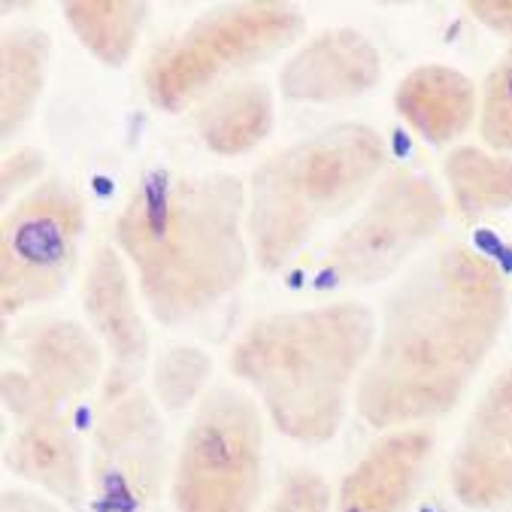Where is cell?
Masks as SVG:
<instances>
[{"label": "cell", "mask_w": 512, "mask_h": 512, "mask_svg": "<svg viewBox=\"0 0 512 512\" xmlns=\"http://www.w3.org/2000/svg\"><path fill=\"white\" fill-rule=\"evenodd\" d=\"M479 131L494 152L512 149V61L497 64L485 79Z\"/></svg>", "instance_id": "7402d4cb"}, {"label": "cell", "mask_w": 512, "mask_h": 512, "mask_svg": "<svg viewBox=\"0 0 512 512\" xmlns=\"http://www.w3.org/2000/svg\"><path fill=\"white\" fill-rule=\"evenodd\" d=\"M303 31V13L291 4H234L200 16L167 40L146 64V97L164 113H182L207 100L216 85L273 52Z\"/></svg>", "instance_id": "5b68a950"}, {"label": "cell", "mask_w": 512, "mask_h": 512, "mask_svg": "<svg viewBox=\"0 0 512 512\" xmlns=\"http://www.w3.org/2000/svg\"><path fill=\"white\" fill-rule=\"evenodd\" d=\"M85 231V207L73 185L49 179L25 191L0 231V303L4 316L58 297L73 276Z\"/></svg>", "instance_id": "52a82bcc"}, {"label": "cell", "mask_w": 512, "mask_h": 512, "mask_svg": "<svg viewBox=\"0 0 512 512\" xmlns=\"http://www.w3.org/2000/svg\"><path fill=\"white\" fill-rule=\"evenodd\" d=\"M379 76V49L361 31L331 28L291 55L279 73V88L300 104H337L370 91Z\"/></svg>", "instance_id": "4fadbf2b"}, {"label": "cell", "mask_w": 512, "mask_h": 512, "mask_svg": "<svg viewBox=\"0 0 512 512\" xmlns=\"http://www.w3.org/2000/svg\"><path fill=\"white\" fill-rule=\"evenodd\" d=\"M385 167V143L367 125H334L255 167L246 234L261 270H282L322 225L358 203Z\"/></svg>", "instance_id": "277c9868"}, {"label": "cell", "mask_w": 512, "mask_h": 512, "mask_svg": "<svg viewBox=\"0 0 512 512\" xmlns=\"http://www.w3.org/2000/svg\"><path fill=\"white\" fill-rule=\"evenodd\" d=\"M443 219L446 203L431 179L391 173L331 246V270L355 285L382 282L437 234Z\"/></svg>", "instance_id": "30bf717a"}, {"label": "cell", "mask_w": 512, "mask_h": 512, "mask_svg": "<svg viewBox=\"0 0 512 512\" xmlns=\"http://www.w3.org/2000/svg\"><path fill=\"white\" fill-rule=\"evenodd\" d=\"M273 128V94L264 82H234L200 100L194 131L200 143L222 158L246 155Z\"/></svg>", "instance_id": "e0dca14e"}, {"label": "cell", "mask_w": 512, "mask_h": 512, "mask_svg": "<svg viewBox=\"0 0 512 512\" xmlns=\"http://www.w3.org/2000/svg\"><path fill=\"white\" fill-rule=\"evenodd\" d=\"M4 464L13 476L43 488L67 506L88 500V464L79 437L64 416L16 425L4 449Z\"/></svg>", "instance_id": "9a60e30c"}, {"label": "cell", "mask_w": 512, "mask_h": 512, "mask_svg": "<svg viewBox=\"0 0 512 512\" xmlns=\"http://www.w3.org/2000/svg\"><path fill=\"white\" fill-rule=\"evenodd\" d=\"M146 4L134 0H73L64 4V19L79 43L107 67H122L146 25Z\"/></svg>", "instance_id": "d6986e66"}, {"label": "cell", "mask_w": 512, "mask_h": 512, "mask_svg": "<svg viewBox=\"0 0 512 512\" xmlns=\"http://www.w3.org/2000/svg\"><path fill=\"white\" fill-rule=\"evenodd\" d=\"M373 346V313L364 303L340 300L252 322L228 367L258 391L279 434L319 446L337 437Z\"/></svg>", "instance_id": "3957f363"}, {"label": "cell", "mask_w": 512, "mask_h": 512, "mask_svg": "<svg viewBox=\"0 0 512 512\" xmlns=\"http://www.w3.org/2000/svg\"><path fill=\"white\" fill-rule=\"evenodd\" d=\"M213 373V361L210 355L197 349V346H173L167 349L158 364H155V400L164 409H179L191 406L203 385H207Z\"/></svg>", "instance_id": "44dd1931"}, {"label": "cell", "mask_w": 512, "mask_h": 512, "mask_svg": "<svg viewBox=\"0 0 512 512\" xmlns=\"http://www.w3.org/2000/svg\"><path fill=\"white\" fill-rule=\"evenodd\" d=\"M434 449L428 431H391L376 440L346 473L337 512H400L413 497L419 476Z\"/></svg>", "instance_id": "5bb4252c"}, {"label": "cell", "mask_w": 512, "mask_h": 512, "mask_svg": "<svg viewBox=\"0 0 512 512\" xmlns=\"http://www.w3.org/2000/svg\"><path fill=\"white\" fill-rule=\"evenodd\" d=\"M82 310L100 346L113 358L104 382V400H116L137 388L149 358V331L137 306V294L122 255L113 246L97 249L82 279Z\"/></svg>", "instance_id": "8fae6325"}, {"label": "cell", "mask_w": 512, "mask_h": 512, "mask_svg": "<svg viewBox=\"0 0 512 512\" xmlns=\"http://www.w3.org/2000/svg\"><path fill=\"white\" fill-rule=\"evenodd\" d=\"M467 10L482 25L500 34H512V0H476V4H467Z\"/></svg>", "instance_id": "d4e9b609"}, {"label": "cell", "mask_w": 512, "mask_h": 512, "mask_svg": "<svg viewBox=\"0 0 512 512\" xmlns=\"http://www.w3.org/2000/svg\"><path fill=\"white\" fill-rule=\"evenodd\" d=\"M4 406L16 425L61 416V409L97 385L104 370L100 343L76 322L34 319L7 346Z\"/></svg>", "instance_id": "9c48e42d"}, {"label": "cell", "mask_w": 512, "mask_h": 512, "mask_svg": "<svg viewBox=\"0 0 512 512\" xmlns=\"http://www.w3.org/2000/svg\"><path fill=\"white\" fill-rule=\"evenodd\" d=\"M264 479V422L240 388L200 400L173 470L176 512H255Z\"/></svg>", "instance_id": "8992f818"}, {"label": "cell", "mask_w": 512, "mask_h": 512, "mask_svg": "<svg viewBox=\"0 0 512 512\" xmlns=\"http://www.w3.org/2000/svg\"><path fill=\"white\" fill-rule=\"evenodd\" d=\"M49 37L37 28H7L0 37V134H19L46 85Z\"/></svg>", "instance_id": "ac0fdd59"}, {"label": "cell", "mask_w": 512, "mask_h": 512, "mask_svg": "<svg viewBox=\"0 0 512 512\" xmlns=\"http://www.w3.org/2000/svg\"><path fill=\"white\" fill-rule=\"evenodd\" d=\"M167 434L158 403L134 388L104 400L94 422L88 497L97 512H146L164 491Z\"/></svg>", "instance_id": "ba28073f"}, {"label": "cell", "mask_w": 512, "mask_h": 512, "mask_svg": "<svg viewBox=\"0 0 512 512\" xmlns=\"http://www.w3.org/2000/svg\"><path fill=\"white\" fill-rule=\"evenodd\" d=\"M264 512H334L328 482L316 470H291Z\"/></svg>", "instance_id": "603a6c76"}, {"label": "cell", "mask_w": 512, "mask_h": 512, "mask_svg": "<svg viewBox=\"0 0 512 512\" xmlns=\"http://www.w3.org/2000/svg\"><path fill=\"white\" fill-rule=\"evenodd\" d=\"M506 322L500 270L467 246L422 261L385 300L382 334L358 379L370 428L394 431L446 416Z\"/></svg>", "instance_id": "6da1fadb"}, {"label": "cell", "mask_w": 512, "mask_h": 512, "mask_svg": "<svg viewBox=\"0 0 512 512\" xmlns=\"http://www.w3.org/2000/svg\"><path fill=\"white\" fill-rule=\"evenodd\" d=\"M0 512H64L58 503L31 494V491H19V488H7L4 491V503H0Z\"/></svg>", "instance_id": "484cf974"}, {"label": "cell", "mask_w": 512, "mask_h": 512, "mask_svg": "<svg viewBox=\"0 0 512 512\" xmlns=\"http://www.w3.org/2000/svg\"><path fill=\"white\" fill-rule=\"evenodd\" d=\"M397 113L431 143H449L464 134L476 116V88L452 67H419L400 79Z\"/></svg>", "instance_id": "2e32d148"}, {"label": "cell", "mask_w": 512, "mask_h": 512, "mask_svg": "<svg viewBox=\"0 0 512 512\" xmlns=\"http://www.w3.org/2000/svg\"><path fill=\"white\" fill-rule=\"evenodd\" d=\"M116 246L161 325H185L249 273L246 188L237 176L146 170L116 222Z\"/></svg>", "instance_id": "7a4b0ae2"}, {"label": "cell", "mask_w": 512, "mask_h": 512, "mask_svg": "<svg viewBox=\"0 0 512 512\" xmlns=\"http://www.w3.org/2000/svg\"><path fill=\"white\" fill-rule=\"evenodd\" d=\"M449 482L467 509L512 503V364L473 409L452 458Z\"/></svg>", "instance_id": "7c38bea8"}, {"label": "cell", "mask_w": 512, "mask_h": 512, "mask_svg": "<svg viewBox=\"0 0 512 512\" xmlns=\"http://www.w3.org/2000/svg\"><path fill=\"white\" fill-rule=\"evenodd\" d=\"M446 182L461 216L476 219L512 203V161L473 146L455 149L446 158Z\"/></svg>", "instance_id": "ffe728a7"}, {"label": "cell", "mask_w": 512, "mask_h": 512, "mask_svg": "<svg viewBox=\"0 0 512 512\" xmlns=\"http://www.w3.org/2000/svg\"><path fill=\"white\" fill-rule=\"evenodd\" d=\"M43 167H46V161H43V155L37 149H19V152L7 155L4 158V176H0V185H4V200H10L25 185H34L37 176L43 173Z\"/></svg>", "instance_id": "cb8c5ba5"}]
</instances>
